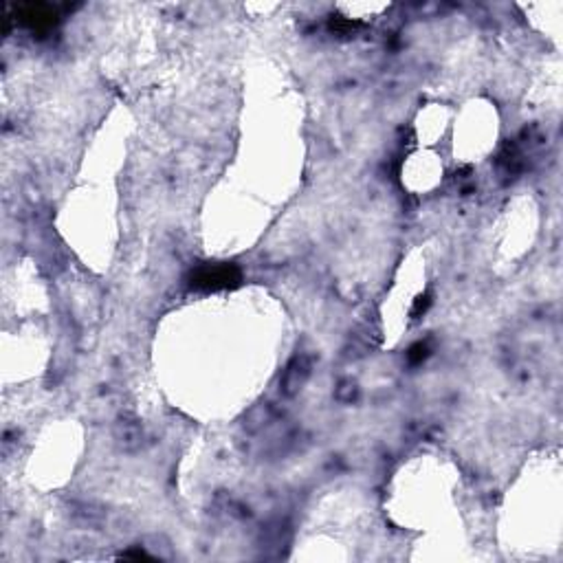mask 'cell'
<instances>
[{"mask_svg": "<svg viewBox=\"0 0 563 563\" xmlns=\"http://www.w3.org/2000/svg\"><path fill=\"white\" fill-rule=\"evenodd\" d=\"M240 280V271L231 264H207L192 275V286L205 290H219L234 286Z\"/></svg>", "mask_w": 563, "mask_h": 563, "instance_id": "cell-1", "label": "cell"}]
</instances>
